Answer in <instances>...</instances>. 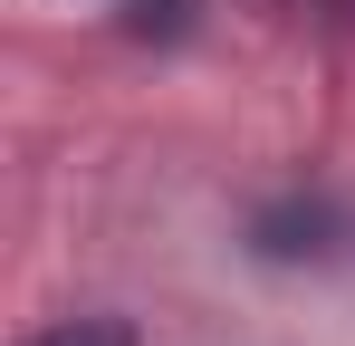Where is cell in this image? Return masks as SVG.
Returning <instances> with one entry per match:
<instances>
[{
    "label": "cell",
    "instance_id": "1",
    "mask_svg": "<svg viewBox=\"0 0 355 346\" xmlns=\"http://www.w3.org/2000/svg\"><path fill=\"white\" fill-rule=\"evenodd\" d=\"M250 250L279 260V270H317V260H336V212L317 192H279V202L250 212Z\"/></svg>",
    "mask_w": 355,
    "mask_h": 346
},
{
    "label": "cell",
    "instance_id": "2",
    "mask_svg": "<svg viewBox=\"0 0 355 346\" xmlns=\"http://www.w3.org/2000/svg\"><path fill=\"white\" fill-rule=\"evenodd\" d=\"M19 346H135V327L125 318H58V327H39V337Z\"/></svg>",
    "mask_w": 355,
    "mask_h": 346
}]
</instances>
